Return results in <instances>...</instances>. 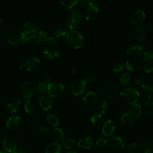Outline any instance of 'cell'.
Listing matches in <instances>:
<instances>
[{"label": "cell", "instance_id": "cell-1", "mask_svg": "<svg viewBox=\"0 0 153 153\" xmlns=\"http://www.w3.org/2000/svg\"><path fill=\"white\" fill-rule=\"evenodd\" d=\"M120 98L124 103L133 105L138 101L140 98V94L135 88L127 87L123 88L120 92Z\"/></svg>", "mask_w": 153, "mask_h": 153}, {"label": "cell", "instance_id": "cell-2", "mask_svg": "<svg viewBox=\"0 0 153 153\" xmlns=\"http://www.w3.org/2000/svg\"><path fill=\"white\" fill-rule=\"evenodd\" d=\"M66 39L68 45L74 49H78L82 47L84 43V38L82 35L75 30L68 32Z\"/></svg>", "mask_w": 153, "mask_h": 153}, {"label": "cell", "instance_id": "cell-3", "mask_svg": "<svg viewBox=\"0 0 153 153\" xmlns=\"http://www.w3.org/2000/svg\"><path fill=\"white\" fill-rule=\"evenodd\" d=\"M7 39L10 44L13 45H19L25 42V35L22 30L16 29L9 33Z\"/></svg>", "mask_w": 153, "mask_h": 153}, {"label": "cell", "instance_id": "cell-4", "mask_svg": "<svg viewBox=\"0 0 153 153\" xmlns=\"http://www.w3.org/2000/svg\"><path fill=\"white\" fill-rule=\"evenodd\" d=\"M82 15L87 20H93L98 14V7L92 2H88L85 4L82 8Z\"/></svg>", "mask_w": 153, "mask_h": 153}, {"label": "cell", "instance_id": "cell-5", "mask_svg": "<svg viewBox=\"0 0 153 153\" xmlns=\"http://www.w3.org/2000/svg\"><path fill=\"white\" fill-rule=\"evenodd\" d=\"M140 65L142 69L149 73L153 71V53L148 51L144 53L141 57Z\"/></svg>", "mask_w": 153, "mask_h": 153}, {"label": "cell", "instance_id": "cell-6", "mask_svg": "<svg viewBox=\"0 0 153 153\" xmlns=\"http://www.w3.org/2000/svg\"><path fill=\"white\" fill-rule=\"evenodd\" d=\"M47 91L51 97H59L63 94L65 88L60 82L54 81L48 84L47 86Z\"/></svg>", "mask_w": 153, "mask_h": 153}, {"label": "cell", "instance_id": "cell-7", "mask_svg": "<svg viewBox=\"0 0 153 153\" xmlns=\"http://www.w3.org/2000/svg\"><path fill=\"white\" fill-rule=\"evenodd\" d=\"M85 88V83L82 79H76L72 81L71 89L72 94L75 96L82 94Z\"/></svg>", "mask_w": 153, "mask_h": 153}, {"label": "cell", "instance_id": "cell-8", "mask_svg": "<svg viewBox=\"0 0 153 153\" xmlns=\"http://www.w3.org/2000/svg\"><path fill=\"white\" fill-rule=\"evenodd\" d=\"M36 90V87L33 82L32 81H26L25 82L22 87V93L24 98L25 99H30L32 97Z\"/></svg>", "mask_w": 153, "mask_h": 153}, {"label": "cell", "instance_id": "cell-9", "mask_svg": "<svg viewBox=\"0 0 153 153\" xmlns=\"http://www.w3.org/2000/svg\"><path fill=\"white\" fill-rule=\"evenodd\" d=\"M108 143L113 149L116 151H121L125 146L123 139L118 136H112L109 139Z\"/></svg>", "mask_w": 153, "mask_h": 153}, {"label": "cell", "instance_id": "cell-10", "mask_svg": "<svg viewBox=\"0 0 153 153\" xmlns=\"http://www.w3.org/2000/svg\"><path fill=\"white\" fill-rule=\"evenodd\" d=\"M141 86L147 92H153V74H146L141 79Z\"/></svg>", "mask_w": 153, "mask_h": 153}, {"label": "cell", "instance_id": "cell-11", "mask_svg": "<svg viewBox=\"0 0 153 153\" xmlns=\"http://www.w3.org/2000/svg\"><path fill=\"white\" fill-rule=\"evenodd\" d=\"M84 103L88 105H93L96 104L99 99L98 94L93 91H90L87 93L82 98Z\"/></svg>", "mask_w": 153, "mask_h": 153}, {"label": "cell", "instance_id": "cell-12", "mask_svg": "<svg viewBox=\"0 0 153 153\" xmlns=\"http://www.w3.org/2000/svg\"><path fill=\"white\" fill-rule=\"evenodd\" d=\"M3 148L7 152H13L17 148V143L14 138L10 136L5 137L3 141Z\"/></svg>", "mask_w": 153, "mask_h": 153}, {"label": "cell", "instance_id": "cell-13", "mask_svg": "<svg viewBox=\"0 0 153 153\" xmlns=\"http://www.w3.org/2000/svg\"><path fill=\"white\" fill-rule=\"evenodd\" d=\"M23 66L24 68H26L28 71L35 72L39 68L40 61L36 57H32L29 59Z\"/></svg>", "mask_w": 153, "mask_h": 153}, {"label": "cell", "instance_id": "cell-14", "mask_svg": "<svg viewBox=\"0 0 153 153\" xmlns=\"http://www.w3.org/2000/svg\"><path fill=\"white\" fill-rule=\"evenodd\" d=\"M22 124V119L20 117L13 115L10 117L7 122V127L10 130H16Z\"/></svg>", "mask_w": 153, "mask_h": 153}, {"label": "cell", "instance_id": "cell-15", "mask_svg": "<svg viewBox=\"0 0 153 153\" xmlns=\"http://www.w3.org/2000/svg\"><path fill=\"white\" fill-rule=\"evenodd\" d=\"M144 48L139 45H134L130 47L127 51V54L131 57H138L143 55Z\"/></svg>", "mask_w": 153, "mask_h": 153}, {"label": "cell", "instance_id": "cell-16", "mask_svg": "<svg viewBox=\"0 0 153 153\" xmlns=\"http://www.w3.org/2000/svg\"><path fill=\"white\" fill-rule=\"evenodd\" d=\"M145 18V13L141 10H137L134 11L130 17V21L131 24L136 25L140 23L143 21Z\"/></svg>", "mask_w": 153, "mask_h": 153}, {"label": "cell", "instance_id": "cell-17", "mask_svg": "<svg viewBox=\"0 0 153 153\" xmlns=\"http://www.w3.org/2000/svg\"><path fill=\"white\" fill-rule=\"evenodd\" d=\"M39 103L40 107L45 111L49 110L52 106V101L51 98L46 94H43L40 97Z\"/></svg>", "mask_w": 153, "mask_h": 153}, {"label": "cell", "instance_id": "cell-18", "mask_svg": "<svg viewBox=\"0 0 153 153\" xmlns=\"http://www.w3.org/2000/svg\"><path fill=\"white\" fill-rule=\"evenodd\" d=\"M128 114H129L135 120L139 118L141 115L142 108L139 104H133L131 105L128 108Z\"/></svg>", "mask_w": 153, "mask_h": 153}, {"label": "cell", "instance_id": "cell-19", "mask_svg": "<svg viewBox=\"0 0 153 153\" xmlns=\"http://www.w3.org/2000/svg\"><path fill=\"white\" fill-rule=\"evenodd\" d=\"M38 28V27L36 22L33 20H29L26 22L23 26V32L26 34H32L35 33Z\"/></svg>", "mask_w": 153, "mask_h": 153}, {"label": "cell", "instance_id": "cell-20", "mask_svg": "<svg viewBox=\"0 0 153 153\" xmlns=\"http://www.w3.org/2000/svg\"><path fill=\"white\" fill-rule=\"evenodd\" d=\"M115 128V124L113 121L111 120H109L106 121L102 127V132L103 134L106 136H111L113 132L114 131Z\"/></svg>", "mask_w": 153, "mask_h": 153}, {"label": "cell", "instance_id": "cell-21", "mask_svg": "<svg viewBox=\"0 0 153 153\" xmlns=\"http://www.w3.org/2000/svg\"><path fill=\"white\" fill-rule=\"evenodd\" d=\"M60 54V52L58 49L55 48H52V47L48 48L44 51V56L47 59L50 60H52L57 58V57L59 56Z\"/></svg>", "mask_w": 153, "mask_h": 153}, {"label": "cell", "instance_id": "cell-22", "mask_svg": "<svg viewBox=\"0 0 153 153\" xmlns=\"http://www.w3.org/2000/svg\"><path fill=\"white\" fill-rule=\"evenodd\" d=\"M93 145V141L90 137H86L80 139L77 143V146L84 149H90Z\"/></svg>", "mask_w": 153, "mask_h": 153}, {"label": "cell", "instance_id": "cell-23", "mask_svg": "<svg viewBox=\"0 0 153 153\" xmlns=\"http://www.w3.org/2000/svg\"><path fill=\"white\" fill-rule=\"evenodd\" d=\"M103 122V118L101 114H94L90 118V123L94 127L100 126Z\"/></svg>", "mask_w": 153, "mask_h": 153}, {"label": "cell", "instance_id": "cell-24", "mask_svg": "<svg viewBox=\"0 0 153 153\" xmlns=\"http://www.w3.org/2000/svg\"><path fill=\"white\" fill-rule=\"evenodd\" d=\"M134 35L138 41H144L146 36L145 30L140 26H136L134 28Z\"/></svg>", "mask_w": 153, "mask_h": 153}, {"label": "cell", "instance_id": "cell-25", "mask_svg": "<svg viewBox=\"0 0 153 153\" xmlns=\"http://www.w3.org/2000/svg\"><path fill=\"white\" fill-rule=\"evenodd\" d=\"M121 122L124 125L130 126H132L134 124L136 120L133 117H132L129 114L126 113V114H124L121 116Z\"/></svg>", "mask_w": 153, "mask_h": 153}, {"label": "cell", "instance_id": "cell-26", "mask_svg": "<svg viewBox=\"0 0 153 153\" xmlns=\"http://www.w3.org/2000/svg\"><path fill=\"white\" fill-rule=\"evenodd\" d=\"M63 137H64V133L61 129L56 128L53 130L52 132V138L55 142H61L63 140Z\"/></svg>", "mask_w": 153, "mask_h": 153}, {"label": "cell", "instance_id": "cell-27", "mask_svg": "<svg viewBox=\"0 0 153 153\" xmlns=\"http://www.w3.org/2000/svg\"><path fill=\"white\" fill-rule=\"evenodd\" d=\"M61 147L57 143H51L49 144L46 149L45 153H60Z\"/></svg>", "mask_w": 153, "mask_h": 153}, {"label": "cell", "instance_id": "cell-28", "mask_svg": "<svg viewBox=\"0 0 153 153\" xmlns=\"http://www.w3.org/2000/svg\"><path fill=\"white\" fill-rule=\"evenodd\" d=\"M35 33L38 35L37 37L38 39V43L42 44L46 42L48 38V35L45 31L40 28H38Z\"/></svg>", "mask_w": 153, "mask_h": 153}, {"label": "cell", "instance_id": "cell-29", "mask_svg": "<svg viewBox=\"0 0 153 153\" xmlns=\"http://www.w3.org/2000/svg\"><path fill=\"white\" fill-rule=\"evenodd\" d=\"M46 120L48 124L52 127H56L59 124V120L57 117L53 114H48L46 117Z\"/></svg>", "mask_w": 153, "mask_h": 153}, {"label": "cell", "instance_id": "cell-30", "mask_svg": "<svg viewBox=\"0 0 153 153\" xmlns=\"http://www.w3.org/2000/svg\"><path fill=\"white\" fill-rule=\"evenodd\" d=\"M142 148L145 153H152L153 152V139L146 140L143 143Z\"/></svg>", "mask_w": 153, "mask_h": 153}, {"label": "cell", "instance_id": "cell-31", "mask_svg": "<svg viewBox=\"0 0 153 153\" xmlns=\"http://www.w3.org/2000/svg\"><path fill=\"white\" fill-rule=\"evenodd\" d=\"M78 23H77L73 19L72 17H68L66 18L65 20V26L69 29H71L72 30H74Z\"/></svg>", "mask_w": 153, "mask_h": 153}, {"label": "cell", "instance_id": "cell-32", "mask_svg": "<svg viewBox=\"0 0 153 153\" xmlns=\"http://www.w3.org/2000/svg\"><path fill=\"white\" fill-rule=\"evenodd\" d=\"M127 150L130 153H139L142 150V147L138 143H131L127 146Z\"/></svg>", "mask_w": 153, "mask_h": 153}, {"label": "cell", "instance_id": "cell-33", "mask_svg": "<svg viewBox=\"0 0 153 153\" xmlns=\"http://www.w3.org/2000/svg\"><path fill=\"white\" fill-rule=\"evenodd\" d=\"M60 4L65 8L71 9L78 4V0H60Z\"/></svg>", "mask_w": 153, "mask_h": 153}, {"label": "cell", "instance_id": "cell-34", "mask_svg": "<svg viewBox=\"0 0 153 153\" xmlns=\"http://www.w3.org/2000/svg\"><path fill=\"white\" fill-rule=\"evenodd\" d=\"M126 68L130 71H136L139 68V65L136 61L128 60L126 63Z\"/></svg>", "mask_w": 153, "mask_h": 153}, {"label": "cell", "instance_id": "cell-35", "mask_svg": "<svg viewBox=\"0 0 153 153\" xmlns=\"http://www.w3.org/2000/svg\"><path fill=\"white\" fill-rule=\"evenodd\" d=\"M66 30L63 27H58L54 32V36L58 39H64L67 35Z\"/></svg>", "mask_w": 153, "mask_h": 153}, {"label": "cell", "instance_id": "cell-36", "mask_svg": "<svg viewBox=\"0 0 153 153\" xmlns=\"http://www.w3.org/2000/svg\"><path fill=\"white\" fill-rule=\"evenodd\" d=\"M75 142L71 138H67L62 141V146L63 148L68 149L72 148L75 145Z\"/></svg>", "mask_w": 153, "mask_h": 153}, {"label": "cell", "instance_id": "cell-37", "mask_svg": "<svg viewBox=\"0 0 153 153\" xmlns=\"http://www.w3.org/2000/svg\"><path fill=\"white\" fill-rule=\"evenodd\" d=\"M97 108L101 114H105V112H106L108 109V105L107 102L105 100H100L98 103Z\"/></svg>", "mask_w": 153, "mask_h": 153}, {"label": "cell", "instance_id": "cell-38", "mask_svg": "<svg viewBox=\"0 0 153 153\" xmlns=\"http://www.w3.org/2000/svg\"><path fill=\"white\" fill-rule=\"evenodd\" d=\"M24 107L25 111L28 114H32L35 111V105L30 100H27L25 102L24 104Z\"/></svg>", "mask_w": 153, "mask_h": 153}, {"label": "cell", "instance_id": "cell-39", "mask_svg": "<svg viewBox=\"0 0 153 153\" xmlns=\"http://www.w3.org/2000/svg\"><path fill=\"white\" fill-rule=\"evenodd\" d=\"M144 112L148 117L153 118V102L145 105L144 107Z\"/></svg>", "mask_w": 153, "mask_h": 153}, {"label": "cell", "instance_id": "cell-40", "mask_svg": "<svg viewBox=\"0 0 153 153\" xmlns=\"http://www.w3.org/2000/svg\"><path fill=\"white\" fill-rule=\"evenodd\" d=\"M71 17L77 23H79L81 22L82 15L78 10H73L71 12Z\"/></svg>", "mask_w": 153, "mask_h": 153}, {"label": "cell", "instance_id": "cell-41", "mask_svg": "<svg viewBox=\"0 0 153 153\" xmlns=\"http://www.w3.org/2000/svg\"><path fill=\"white\" fill-rule=\"evenodd\" d=\"M130 80V74L127 72H124L120 76V81L123 85L127 84Z\"/></svg>", "mask_w": 153, "mask_h": 153}, {"label": "cell", "instance_id": "cell-42", "mask_svg": "<svg viewBox=\"0 0 153 153\" xmlns=\"http://www.w3.org/2000/svg\"><path fill=\"white\" fill-rule=\"evenodd\" d=\"M141 100H142V102L145 105H146V104H148V103L152 102V96H151L150 94H149V93H145V94H143L142 96Z\"/></svg>", "mask_w": 153, "mask_h": 153}, {"label": "cell", "instance_id": "cell-43", "mask_svg": "<svg viewBox=\"0 0 153 153\" xmlns=\"http://www.w3.org/2000/svg\"><path fill=\"white\" fill-rule=\"evenodd\" d=\"M124 68V65L122 63L117 62L114 64V65L112 66V70L114 72L118 73V72H120L121 71H122L123 70Z\"/></svg>", "mask_w": 153, "mask_h": 153}, {"label": "cell", "instance_id": "cell-44", "mask_svg": "<svg viewBox=\"0 0 153 153\" xmlns=\"http://www.w3.org/2000/svg\"><path fill=\"white\" fill-rule=\"evenodd\" d=\"M26 41L27 43L30 44H36L38 43V39L37 36L30 35L26 38Z\"/></svg>", "mask_w": 153, "mask_h": 153}, {"label": "cell", "instance_id": "cell-45", "mask_svg": "<svg viewBox=\"0 0 153 153\" xmlns=\"http://www.w3.org/2000/svg\"><path fill=\"white\" fill-rule=\"evenodd\" d=\"M38 89L41 94H45L47 91V85L44 82H39L38 84Z\"/></svg>", "mask_w": 153, "mask_h": 153}, {"label": "cell", "instance_id": "cell-46", "mask_svg": "<svg viewBox=\"0 0 153 153\" xmlns=\"http://www.w3.org/2000/svg\"><path fill=\"white\" fill-rule=\"evenodd\" d=\"M96 80V76L93 74H88L87 75L84 79V82L86 84H90L94 82Z\"/></svg>", "mask_w": 153, "mask_h": 153}, {"label": "cell", "instance_id": "cell-47", "mask_svg": "<svg viewBox=\"0 0 153 153\" xmlns=\"http://www.w3.org/2000/svg\"><path fill=\"white\" fill-rule=\"evenodd\" d=\"M6 110L8 113L10 114H14L17 112V108L16 106L13 103H8L6 105Z\"/></svg>", "mask_w": 153, "mask_h": 153}, {"label": "cell", "instance_id": "cell-48", "mask_svg": "<svg viewBox=\"0 0 153 153\" xmlns=\"http://www.w3.org/2000/svg\"><path fill=\"white\" fill-rule=\"evenodd\" d=\"M107 140L102 137L97 138L96 140V145L99 147H104L107 145Z\"/></svg>", "mask_w": 153, "mask_h": 153}, {"label": "cell", "instance_id": "cell-49", "mask_svg": "<svg viewBox=\"0 0 153 153\" xmlns=\"http://www.w3.org/2000/svg\"><path fill=\"white\" fill-rule=\"evenodd\" d=\"M129 82H130V84L131 85L130 87H134V88L141 85V79H140L139 78L133 79L131 81L130 80Z\"/></svg>", "mask_w": 153, "mask_h": 153}, {"label": "cell", "instance_id": "cell-50", "mask_svg": "<svg viewBox=\"0 0 153 153\" xmlns=\"http://www.w3.org/2000/svg\"><path fill=\"white\" fill-rule=\"evenodd\" d=\"M46 43L50 45V46H53V45H54L56 44L57 43V41L55 38H53V37H51V36H48V38L47 39V41H46Z\"/></svg>", "mask_w": 153, "mask_h": 153}, {"label": "cell", "instance_id": "cell-51", "mask_svg": "<svg viewBox=\"0 0 153 153\" xmlns=\"http://www.w3.org/2000/svg\"><path fill=\"white\" fill-rule=\"evenodd\" d=\"M123 84H115L114 87H113V90L115 93H118L122 91L123 90Z\"/></svg>", "mask_w": 153, "mask_h": 153}, {"label": "cell", "instance_id": "cell-52", "mask_svg": "<svg viewBox=\"0 0 153 153\" xmlns=\"http://www.w3.org/2000/svg\"><path fill=\"white\" fill-rule=\"evenodd\" d=\"M108 91H109V90H108V89L107 88H104L102 89V90L99 91L98 95H99V97H105V96L108 94Z\"/></svg>", "mask_w": 153, "mask_h": 153}, {"label": "cell", "instance_id": "cell-53", "mask_svg": "<svg viewBox=\"0 0 153 153\" xmlns=\"http://www.w3.org/2000/svg\"><path fill=\"white\" fill-rule=\"evenodd\" d=\"M38 130L42 133H47L49 132L50 130L48 127H45V126H41L38 128Z\"/></svg>", "mask_w": 153, "mask_h": 153}, {"label": "cell", "instance_id": "cell-54", "mask_svg": "<svg viewBox=\"0 0 153 153\" xmlns=\"http://www.w3.org/2000/svg\"><path fill=\"white\" fill-rule=\"evenodd\" d=\"M14 153H26L24 150L21 148H16V149L14 151Z\"/></svg>", "mask_w": 153, "mask_h": 153}, {"label": "cell", "instance_id": "cell-55", "mask_svg": "<svg viewBox=\"0 0 153 153\" xmlns=\"http://www.w3.org/2000/svg\"><path fill=\"white\" fill-rule=\"evenodd\" d=\"M3 22H4V20H3V19H2V18H1L0 17V26L2 25V23H3Z\"/></svg>", "mask_w": 153, "mask_h": 153}, {"label": "cell", "instance_id": "cell-56", "mask_svg": "<svg viewBox=\"0 0 153 153\" xmlns=\"http://www.w3.org/2000/svg\"><path fill=\"white\" fill-rule=\"evenodd\" d=\"M66 153H78V152H76V151H71L67 152Z\"/></svg>", "mask_w": 153, "mask_h": 153}, {"label": "cell", "instance_id": "cell-57", "mask_svg": "<svg viewBox=\"0 0 153 153\" xmlns=\"http://www.w3.org/2000/svg\"><path fill=\"white\" fill-rule=\"evenodd\" d=\"M85 1L88 2H92L93 3V2H94L95 0H85Z\"/></svg>", "mask_w": 153, "mask_h": 153}, {"label": "cell", "instance_id": "cell-58", "mask_svg": "<svg viewBox=\"0 0 153 153\" xmlns=\"http://www.w3.org/2000/svg\"><path fill=\"white\" fill-rule=\"evenodd\" d=\"M0 153H8V152H5V151H0Z\"/></svg>", "mask_w": 153, "mask_h": 153}]
</instances>
